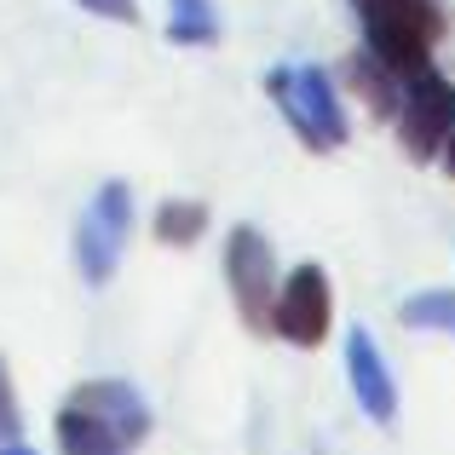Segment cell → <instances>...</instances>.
<instances>
[{
	"label": "cell",
	"mask_w": 455,
	"mask_h": 455,
	"mask_svg": "<svg viewBox=\"0 0 455 455\" xmlns=\"http://www.w3.org/2000/svg\"><path fill=\"white\" fill-rule=\"evenodd\" d=\"M266 92L277 99L283 122L294 127V139H300L306 150L329 156L346 145V110H340V92H334V81L323 76L317 64H277L266 76Z\"/></svg>",
	"instance_id": "1"
},
{
	"label": "cell",
	"mask_w": 455,
	"mask_h": 455,
	"mask_svg": "<svg viewBox=\"0 0 455 455\" xmlns=\"http://www.w3.org/2000/svg\"><path fill=\"white\" fill-rule=\"evenodd\" d=\"M363 18V52L380 58L392 76H410V69L433 64V46L444 35V12L438 0H403V6H380V12H357Z\"/></svg>",
	"instance_id": "2"
},
{
	"label": "cell",
	"mask_w": 455,
	"mask_h": 455,
	"mask_svg": "<svg viewBox=\"0 0 455 455\" xmlns=\"http://www.w3.org/2000/svg\"><path fill=\"white\" fill-rule=\"evenodd\" d=\"M127 236H133V190L122 179H110V185H99V196L87 202V213L76 225V271L87 289H104L116 277Z\"/></svg>",
	"instance_id": "3"
},
{
	"label": "cell",
	"mask_w": 455,
	"mask_h": 455,
	"mask_svg": "<svg viewBox=\"0 0 455 455\" xmlns=\"http://www.w3.org/2000/svg\"><path fill=\"white\" fill-rule=\"evenodd\" d=\"M392 122H398V145L415 156V162H433L438 150H444L450 127H455V81L438 76L433 64L410 69V76L398 81V110H392Z\"/></svg>",
	"instance_id": "4"
},
{
	"label": "cell",
	"mask_w": 455,
	"mask_h": 455,
	"mask_svg": "<svg viewBox=\"0 0 455 455\" xmlns=\"http://www.w3.org/2000/svg\"><path fill=\"white\" fill-rule=\"evenodd\" d=\"M225 283H231V300L243 311V323L254 334H271V300H277V254H271V236L254 225H236L231 243H225Z\"/></svg>",
	"instance_id": "5"
},
{
	"label": "cell",
	"mask_w": 455,
	"mask_h": 455,
	"mask_svg": "<svg viewBox=\"0 0 455 455\" xmlns=\"http://www.w3.org/2000/svg\"><path fill=\"white\" fill-rule=\"evenodd\" d=\"M329 323H334V289H329V271L323 266H294L289 283L277 289L271 300V334H283L289 346L300 352H317L329 340Z\"/></svg>",
	"instance_id": "6"
},
{
	"label": "cell",
	"mask_w": 455,
	"mask_h": 455,
	"mask_svg": "<svg viewBox=\"0 0 455 455\" xmlns=\"http://www.w3.org/2000/svg\"><path fill=\"white\" fill-rule=\"evenodd\" d=\"M346 380H352V398L363 403L369 421L392 427V415H398V380H392V369H387V357H380L369 329L346 334Z\"/></svg>",
	"instance_id": "7"
},
{
	"label": "cell",
	"mask_w": 455,
	"mask_h": 455,
	"mask_svg": "<svg viewBox=\"0 0 455 455\" xmlns=\"http://www.w3.org/2000/svg\"><path fill=\"white\" fill-rule=\"evenodd\" d=\"M64 403H76V410H87V415H99V421H110L133 450L150 438V403H145V392H139L133 380H81V387L69 392Z\"/></svg>",
	"instance_id": "8"
},
{
	"label": "cell",
	"mask_w": 455,
	"mask_h": 455,
	"mask_svg": "<svg viewBox=\"0 0 455 455\" xmlns=\"http://www.w3.org/2000/svg\"><path fill=\"white\" fill-rule=\"evenodd\" d=\"M52 433H58V450H64V455H133V444H127L110 421L76 410V403H64V410H58Z\"/></svg>",
	"instance_id": "9"
},
{
	"label": "cell",
	"mask_w": 455,
	"mask_h": 455,
	"mask_svg": "<svg viewBox=\"0 0 455 455\" xmlns=\"http://www.w3.org/2000/svg\"><path fill=\"white\" fill-rule=\"evenodd\" d=\"M340 76H346V87L363 99V110H369V116H392V110H398V76H392L380 58H369V52H346Z\"/></svg>",
	"instance_id": "10"
},
{
	"label": "cell",
	"mask_w": 455,
	"mask_h": 455,
	"mask_svg": "<svg viewBox=\"0 0 455 455\" xmlns=\"http://www.w3.org/2000/svg\"><path fill=\"white\" fill-rule=\"evenodd\" d=\"M150 231H156V243H167V248H190V243H196L202 231H208V202H190V196H167L162 208H156Z\"/></svg>",
	"instance_id": "11"
},
{
	"label": "cell",
	"mask_w": 455,
	"mask_h": 455,
	"mask_svg": "<svg viewBox=\"0 0 455 455\" xmlns=\"http://www.w3.org/2000/svg\"><path fill=\"white\" fill-rule=\"evenodd\" d=\"M167 41L173 46H213L220 41V18L208 0H167Z\"/></svg>",
	"instance_id": "12"
},
{
	"label": "cell",
	"mask_w": 455,
	"mask_h": 455,
	"mask_svg": "<svg viewBox=\"0 0 455 455\" xmlns=\"http://www.w3.org/2000/svg\"><path fill=\"white\" fill-rule=\"evenodd\" d=\"M398 323L403 329H444L455 334V289H421L398 306Z\"/></svg>",
	"instance_id": "13"
},
{
	"label": "cell",
	"mask_w": 455,
	"mask_h": 455,
	"mask_svg": "<svg viewBox=\"0 0 455 455\" xmlns=\"http://www.w3.org/2000/svg\"><path fill=\"white\" fill-rule=\"evenodd\" d=\"M23 438V410H18V392H12V369L0 357V444Z\"/></svg>",
	"instance_id": "14"
},
{
	"label": "cell",
	"mask_w": 455,
	"mask_h": 455,
	"mask_svg": "<svg viewBox=\"0 0 455 455\" xmlns=\"http://www.w3.org/2000/svg\"><path fill=\"white\" fill-rule=\"evenodd\" d=\"M76 6L99 12V18H110V23H139V0H76Z\"/></svg>",
	"instance_id": "15"
},
{
	"label": "cell",
	"mask_w": 455,
	"mask_h": 455,
	"mask_svg": "<svg viewBox=\"0 0 455 455\" xmlns=\"http://www.w3.org/2000/svg\"><path fill=\"white\" fill-rule=\"evenodd\" d=\"M438 156H444V173L455 179V127H450V139H444V150H438Z\"/></svg>",
	"instance_id": "16"
},
{
	"label": "cell",
	"mask_w": 455,
	"mask_h": 455,
	"mask_svg": "<svg viewBox=\"0 0 455 455\" xmlns=\"http://www.w3.org/2000/svg\"><path fill=\"white\" fill-rule=\"evenodd\" d=\"M357 12H380V6H403V0H352Z\"/></svg>",
	"instance_id": "17"
},
{
	"label": "cell",
	"mask_w": 455,
	"mask_h": 455,
	"mask_svg": "<svg viewBox=\"0 0 455 455\" xmlns=\"http://www.w3.org/2000/svg\"><path fill=\"white\" fill-rule=\"evenodd\" d=\"M0 455H35V450H23L18 438H12V444H0Z\"/></svg>",
	"instance_id": "18"
}]
</instances>
